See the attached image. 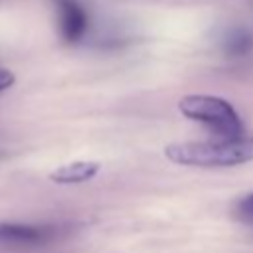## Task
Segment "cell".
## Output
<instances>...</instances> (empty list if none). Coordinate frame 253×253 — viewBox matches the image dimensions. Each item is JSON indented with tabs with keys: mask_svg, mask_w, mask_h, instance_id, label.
<instances>
[{
	"mask_svg": "<svg viewBox=\"0 0 253 253\" xmlns=\"http://www.w3.org/2000/svg\"><path fill=\"white\" fill-rule=\"evenodd\" d=\"M14 81H16V77L10 69H0V91H6L8 87H12Z\"/></svg>",
	"mask_w": 253,
	"mask_h": 253,
	"instance_id": "obj_7",
	"label": "cell"
},
{
	"mask_svg": "<svg viewBox=\"0 0 253 253\" xmlns=\"http://www.w3.org/2000/svg\"><path fill=\"white\" fill-rule=\"evenodd\" d=\"M178 109L192 121L208 125L221 136H241L243 123L235 109L221 97L211 95H186L180 99Z\"/></svg>",
	"mask_w": 253,
	"mask_h": 253,
	"instance_id": "obj_2",
	"label": "cell"
},
{
	"mask_svg": "<svg viewBox=\"0 0 253 253\" xmlns=\"http://www.w3.org/2000/svg\"><path fill=\"white\" fill-rule=\"evenodd\" d=\"M239 210H241V213H243V215L253 217V194H251V196H247V198L239 204Z\"/></svg>",
	"mask_w": 253,
	"mask_h": 253,
	"instance_id": "obj_8",
	"label": "cell"
},
{
	"mask_svg": "<svg viewBox=\"0 0 253 253\" xmlns=\"http://www.w3.org/2000/svg\"><path fill=\"white\" fill-rule=\"evenodd\" d=\"M59 8V20H61V34L65 42L75 43L79 42L87 28H89V16L85 8L77 0H55Z\"/></svg>",
	"mask_w": 253,
	"mask_h": 253,
	"instance_id": "obj_3",
	"label": "cell"
},
{
	"mask_svg": "<svg viewBox=\"0 0 253 253\" xmlns=\"http://www.w3.org/2000/svg\"><path fill=\"white\" fill-rule=\"evenodd\" d=\"M101 170L99 162H91V160H77L71 164H63L59 168H55L49 174V180L55 184H83L93 180Z\"/></svg>",
	"mask_w": 253,
	"mask_h": 253,
	"instance_id": "obj_5",
	"label": "cell"
},
{
	"mask_svg": "<svg viewBox=\"0 0 253 253\" xmlns=\"http://www.w3.org/2000/svg\"><path fill=\"white\" fill-rule=\"evenodd\" d=\"M164 156L182 166L225 168L253 160V136H223L206 142H174L164 148Z\"/></svg>",
	"mask_w": 253,
	"mask_h": 253,
	"instance_id": "obj_1",
	"label": "cell"
},
{
	"mask_svg": "<svg viewBox=\"0 0 253 253\" xmlns=\"http://www.w3.org/2000/svg\"><path fill=\"white\" fill-rule=\"evenodd\" d=\"M225 49H227V53H231V57H243L253 51V36L249 32L237 30L227 38Z\"/></svg>",
	"mask_w": 253,
	"mask_h": 253,
	"instance_id": "obj_6",
	"label": "cell"
},
{
	"mask_svg": "<svg viewBox=\"0 0 253 253\" xmlns=\"http://www.w3.org/2000/svg\"><path fill=\"white\" fill-rule=\"evenodd\" d=\"M49 227L18 225V223H0V243L8 245H42L51 237Z\"/></svg>",
	"mask_w": 253,
	"mask_h": 253,
	"instance_id": "obj_4",
	"label": "cell"
}]
</instances>
